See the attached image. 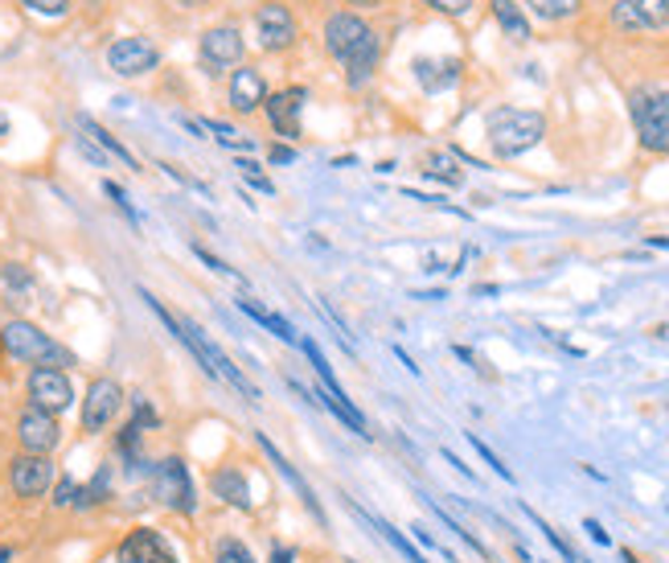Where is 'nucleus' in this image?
Instances as JSON below:
<instances>
[{
	"instance_id": "obj_1",
	"label": "nucleus",
	"mask_w": 669,
	"mask_h": 563,
	"mask_svg": "<svg viewBox=\"0 0 669 563\" xmlns=\"http://www.w3.org/2000/svg\"><path fill=\"white\" fill-rule=\"evenodd\" d=\"M320 41H325V54L333 58L337 66H345L354 87L374 75V66L382 58V34L362 13H350V9H333L325 17Z\"/></svg>"
},
{
	"instance_id": "obj_2",
	"label": "nucleus",
	"mask_w": 669,
	"mask_h": 563,
	"mask_svg": "<svg viewBox=\"0 0 669 563\" xmlns=\"http://www.w3.org/2000/svg\"><path fill=\"white\" fill-rule=\"evenodd\" d=\"M140 297L149 301V309H152V313H156V317L165 321V329H168V334H173V338L181 341V346H189V354H193V358H198V362H202V371H205V375H210V378H226V383H230V387H235V391H239V395H247L251 403H260V391H255V387H251V383L242 378V371H239V366H235V362H230V358H226L223 350L214 346V341L205 338L202 329H198V321H189V317H173V313H168L165 304L156 301L152 292H140Z\"/></svg>"
},
{
	"instance_id": "obj_3",
	"label": "nucleus",
	"mask_w": 669,
	"mask_h": 563,
	"mask_svg": "<svg viewBox=\"0 0 669 563\" xmlns=\"http://www.w3.org/2000/svg\"><path fill=\"white\" fill-rule=\"evenodd\" d=\"M484 132H489V149L502 161H514L546 136V115L530 112V108H493L484 120Z\"/></svg>"
},
{
	"instance_id": "obj_4",
	"label": "nucleus",
	"mask_w": 669,
	"mask_h": 563,
	"mask_svg": "<svg viewBox=\"0 0 669 563\" xmlns=\"http://www.w3.org/2000/svg\"><path fill=\"white\" fill-rule=\"evenodd\" d=\"M0 346H4V354L13 358V362H25V366H71V354L58 346L41 325L25 317H13L0 325Z\"/></svg>"
},
{
	"instance_id": "obj_5",
	"label": "nucleus",
	"mask_w": 669,
	"mask_h": 563,
	"mask_svg": "<svg viewBox=\"0 0 669 563\" xmlns=\"http://www.w3.org/2000/svg\"><path fill=\"white\" fill-rule=\"evenodd\" d=\"M629 112L636 124L641 149L669 157V87H641L629 95Z\"/></svg>"
},
{
	"instance_id": "obj_6",
	"label": "nucleus",
	"mask_w": 669,
	"mask_h": 563,
	"mask_svg": "<svg viewBox=\"0 0 669 563\" xmlns=\"http://www.w3.org/2000/svg\"><path fill=\"white\" fill-rule=\"evenodd\" d=\"M251 25H255V46L263 54H288L300 46V21L292 4L283 0H260L251 13Z\"/></svg>"
},
{
	"instance_id": "obj_7",
	"label": "nucleus",
	"mask_w": 669,
	"mask_h": 563,
	"mask_svg": "<svg viewBox=\"0 0 669 563\" xmlns=\"http://www.w3.org/2000/svg\"><path fill=\"white\" fill-rule=\"evenodd\" d=\"M242 58H247V38L239 25H210L198 41V66L214 78L242 66Z\"/></svg>"
},
{
	"instance_id": "obj_8",
	"label": "nucleus",
	"mask_w": 669,
	"mask_h": 563,
	"mask_svg": "<svg viewBox=\"0 0 669 563\" xmlns=\"http://www.w3.org/2000/svg\"><path fill=\"white\" fill-rule=\"evenodd\" d=\"M152 493H156V502L168 506L173 514H193V510H198L186 461H177V456H165L161 465H152Z\"/></svg>"
},
{
	"instance_id": "obj_9",
	"label": "nucleus",
	"mask_w": 669,
	"mask_h": 563,
	"mask_svg": "<svg viewBox=\"0 0 669 563\" xmlns=\"http://www.w3.org/2000/svg\"><path fill=\"white\" fill-rule=\"evenodd\" d=\"M54 486V461L50 456H34V452H17L9 461V493L21 502H38Z\"/></svg>"
},
{
	"instance_id": "obj_10",
	"label": "nucleus",
	"mask_w": 669,
	"mask_h": 563,
	"mask_svg": "<svg viewBox=\"0 0 669 563\" xmlns=\"http://www.w3.org/2000/svg\"><path fill=\"white\" fill-rule=\"evenodd\" d=\"M25 395H29V408H41L50 415H62L75 403V387H71L66 371H58V366H34L25 378Z\"/></svg>"
},
{
	"instance_id": "obj_11",
	"label": "nucleus",
	"mask_w": 669,
	"mask_h": 563,
	"mask_svg": "<svg viewBox=\"0 0 669 563\" xmlns=\"http://www.w3.org/2000/svg\"><path fill=\"white\" fill-rule=\"evenodd\" d=\"M124 408V387L115 383V378H94L91 387H87V399H83V433L87 436H99L108 433L115 424V415Z\"/></svg>"
},
{
	"instance_id": "obj_12",
	"label": "nucleus",
	"mask_w": 669,
	"mask_h": 563,
	"mask_svg": "<svg viewBox=\"0 0 669 563\" xmlns=\"http://www.w3.org/2000/svg\"><path fill=\"white\" fill-rule=\"evenodd\" d=\"M108 66L119 78H144L161 66V50L149 38H119L108 46Z\"/></svg>"
},
{
	"instance_id": "obj_13",
	"label": "nucleus",
	"mask_w": 669,
	"mask_h": 563,
	"mask_svg": "<svg viewBox=\"0 0 669 563\" xmlns=\"http://www.w3.org/2000/svg\"><path fill=\"white\" fill-rule=\"evenodd\" d=\"M17 445L21 452H34V456H50L62 445V424L58 415L41 412V408H25L17 415Z\"/></svg>"
},
{
	"instance_id": "obj_14",
	"label": "nucleus",
	"mask_w": 669,
	"mask_h": 563,
	"mask_svg": "<svg viewBox=\"0 0 669 563\" xmlns=\"http://www.w3.org/2000/svg\"><path fill=\"white\" fill-rule=\"evenodd\" d=\"M267 78H263L260 66H251V62H242L230 71V87H226V103H230V112L235 115H255L263 112V103H267Z\"/></svg>"
},
{
	"instance_id": "obj_15",
	"label": "nucleus",
	"mask_w": 669,
	"mask_h": 563,
	"mask_svg": "<svg viewBox=\"0 0 669 563\" xmlns=\"http://www.w3.org/2000/svg\"><path fill=\"white\" fill-rule=\"evenodd\" d=\"M115 563H181L168 539L152 526H136L124 535V543L115 551Z\"/></svg>"
},
{
	"instance_id": "obj_16",
	"label": "nucleus",
	"mask_w": 669,
	"mask_h": 563,
	"mask_svg": "<svg viewBox=\"0 0 669 563\" xmlns=\"http://www.w3.org/2000/svg\"><path fill=\"white\" fill-rule=\"evenodd\" d=\"M304 99H308L304 87H288V91L267 95L263 115H267V124H272L276 136H283V140H300V112H304Z\"/></svg>"
},
{
	"instance_id": "obj_17",
	"label": "nucleus",
	"mask_w": 669,
	"mask_h": 563,
	"mask_svg": "<svg viewBox=\"0 0 669 563\" xmlns=\"http://www.w3.org/2000/svg\"><path fill=\"white\" fill-rule=\"evenodd\" d=\"M210 493L226 502V506L242 510V514H251L255 502H251V486H247V473L239 465H218V470L210 473Z\"/></svg>"
},
{
	"instance_id": "obj_18",
	"label": "nucleus",
	"mask_w": 669,
	"mask_h": 563,
	"mask_svg": "<svg viewBox=\"0 0 669 563\" xmlns=\"http://www.w3.org/2000/svg\"><path fill=\"white\" fill-rule=\"evenodd\" d=\"M292 387H296L300 395H308L304 391V387H300V383H292ZM308 399H316V403H320V408H329V412L337 415V420H341V424H345V428H350V433L354 436H362V440H370V424H366V415L357 412L354 403H350V395H333V391H325V387H316L313 395H308Z\"/></svg>"
},
{
	"instance_id": "obj_19",
	"label": "nucleus",
	"mask_w": 669,
	"mask_h": 563,
	"mask_svg": "<svg viewBox=\"0 0 669 563\" xmlns=\"http://www.w3.org/2000/svg\"><path fill=\"white\" fill-rule=\"evenodd\" d=\"M260 449L267 452V456H272V465H276V470L283 473L288 481H292V489H296V493H300V502L308 506V514H316V523H320V526H329V518H325V510H320V502H316V493H313V489H308V481L300 477V470H296V465H292V461H288V456H283V452H279L276 445L267 440V436H260Z\"/></svg>"
},
{
	"instance_id": "obj_20",
	"label": "nucleus",
	"mask_w": 669,
	"mask_h": 563,
	"mask_svg": "<svg viewBox=\"0 0 669 563\" xmlns=\"http://www.w3.org/2000/svg\"><path fill=\"white\" fill-rule=\"evenodd\" d=\"M460 71H465L460 58H419V62H415V78H419V87L431 95L447 91V87L460 78Z\"/></svg>"
},
{
	"instance_id": "obj_21",
	"label": "nucleus",
	"mask_w": 669,
	"mask_h": 563,
	"mask_svg": "<svg viewBox=\"0 0 669 563\" xmlns=\"http://www.w3.org/2000/svg\"><path fill=\"white\" fill-rule=\"evenodd\" d=\"M489 9H493V21H497V29H502L509 41H530L534 38V29H530V17H526V9H521V0H489Z\"/></svg>"
},
{
	"instance_id": "obj_22",
	"label": "nucleus",
	"mask_w": 669,
	"mask_h": 563,
	"mask_svg": "<svg viewBox=\"0 0 669 563\" xmlns=\"http://www.w3.org/2000/svg\"><path fill=\"white\" fill-rule=\"evenodd\" d=\"M78 128H83V136H87L91 145H99V149L108 152V157H115V161H124L128 170H140V161H136V157H131V152L124 149V145H119V140H115V136H112V132H108V128H103V124H94L91 115H78Z\"/></svg>"
},
{
	"instance_id": "obj_23",
	"label": "nucleus",
	"mask_w": 669,
	"mask_h": 563,
	"mask_svg": "<svg viewBox=\"0 0 669 563\" xmlns=\"http://www.w3.org/2000/svg\"><path fill=\"white\" fill-rule=\"evenodd\" d=\"M521 9H530L546 25H567V21L583 17V0H521Z\"/></svg>"
},
{
	"instance_id": "obj_24",
	"label": "nucleus",
	"mask_w": 669,
	"mask_h": 563,
	"mask_svg": "<svg viewBox=\"0 0 669 563\" xmlns=\"http://www.w3.org/2000/svg\"><path fill=\"white\" fill-rule=\"evenodd\" d=\"M239 309H242V313H247V317H251V321H260L263 329H272L276 338H283V341H296V334H292V325H288V321L279 317V313H272V309H263L260 301H251V297H242V301H239Z\"/></svg>"
},
{
	"instance_id": "obj_25",
	"label": "nucleus",
	"mask_w": 669,
	"mask_h": 563,
	"mask_svg": "<svg viewBox=\"0 0 669 563\" xmlns=\"http://www.w3.org/2000/svg\"><path fill=\"white\" fill-rule=\"evenodd\" d=\"M632 9H636L645 34H666L669 29V0H632Z\"/></svg>"
},
{
	"instance_id": "obj_26",
	"label": "nucleus",
	"mask_w": 669,
	"mask_h": 563,
	"mask_svg": "<svg viewBox=\"0 0 669 563\" xmlns=\"http://www.w3.org/2000/svg\"><path fill=\"white\" fill-rule=\"evenodd\" d=\"M424 173L436 177V182H444V186H460V182H465V173L456 170V161H452L447 152H431L428 161H424Z\"/></svg>"
},
{
	"instance_id": "obj_27",
	"label": "nucleus",
	"mask_w": 669,
	"mask_h": 563,
	"mask_svg": "<svg viewBox=\"0 0 669 563\" xmlns=\"http://www.w3.org/2000/svg\"><path fill=\"white\" fill-rule=\"evenodd\" d=\"M366 518H370V514H366ZM370 523L378 526V530H382V539H387V543H391L394 551H399V555H403L407 563H428L424 555H419V551H415V547L407 543V539H403V530H394L391 523H378V518H370Z\"/></svg>"
},
{
	"instance_id": "obj_28",
	"label": "nucleus",
	"mask_w": 669,
	"mask_h": 563,
	"mask_svg": "<svg viewBox=\"0 0 669 563\" xmlns=\"http://www.w3.org/2000/svg\"><path fill=\"white\" fill-rule=\"evenodd\" d=\"M214 563H260L251 555V547L239 543V539H218L214 547Z\"/></svg>"
},
{
	"instance_id": "obj_29",
	"label": "nucleus",
	"mask_w": 669,
	"mask_h": 563,
	"mask_svg": "<svg viewBox=\"0 0 669 563\" xmlns=\"http://www.w3.org/2000/svg\"><path fill=\"white\" fill-rule=\"evenodd\" d=\"M0 280L9 292H34V276H29V267H21V263H4L0 267Z\"/></svg>"
},
{
	"instance_id": "obj_30",
	"label": "nucleus",
	"mask_w": 669,
	"mask_h": 563,
	"mask_svg": "<svg viewBox=\"0 0 669 563\" xmlns=\"http://www.w3.org/2000/svg\"><path fill=\"white\" fill-rule=\"evenodd\" d=\"M468 445H472V449L481 452V461H484V465H493V473H497V477H505V481H514V470H509V465H502V456H497V452L489 449V445H484L481 436H477V433H468Z\"/></svg>"
},
{
	"instance_id": "obj_31",
	"label": "nucleus",
	"mask_w": 669,
	"mask_h": 563,
	"mask_svg": "<svg viewBox=\"0 0 669 563\" xmlns=\"http://www.w3.org/2000/svg\"><path fill=\"white\" fill-rule=\"evenodd\" d=\"M526 518H530V523H534V526H539V530H542V535H546V543H555V547H558V555H563V560L576 563V551H571V547L563 543V535H558V530H551V526L542 523V518H539V514H534V510H530V506H526Z\"/></svg>"
},
{
	"instance_id": "obj_32",
	"label": "nucleus",
	"mask_w": 669,
	"mask_h": 563,
	"mask_svg": "<svg viewBox=\"0 0 669 563\" xmlns=\"http://www.w3.org/2000/svg\"><path fill=\"white\" fill-rule=\"evenodd\" d=\"M428 4L431 13H444V17H468L472 13V0H419Z\"/></svg>"
},
{
	"instance_id": "obj_33",
	"label": "nucleus",
	"mask_w": 669,
	"mask_h": 563,
	"mask_svg": "<svg viewBox=\"0 0 669 563\" xmlns=\"http://www.w3.org/2000/svg\"><path fill=\"white\" fill-rule=\"evenodd\" d=\"M193 251H198V260H202V263H210V267H214L218 276H226V280H235V284H239V288H247V280H242L239 272H235L230 263H223V260H218L214 251H205V247H193Z\"/></svg>"
},
{
	"instance_id": "obj_34",
	"label": "nucleus",
	"mask_w": 669,
	"mask_h": 563,
	"mask_svg": "<svg viewBox=\"0 0 669 563\" xmlns=\"http://www.w3.org/2000/svg\"><path fill=\"white\" fill-rule=\"evenodd\" d=\"M25 9H34L41 17H62L66 9H71V0H21Z\"/></svg>"
},
{
	"instance_id": "obj_35",
	"label": "nucleus",
	"mask_w": 669,
	"mask_h": 563,
	"mask_svg": "<svg viewBox=\"0 0 669 563\" xmlns=\"http://www.w3.org/2000/svg\"><path fill=\"white\" fill-rule=\"evenodd\" d=\"M239 173H242V177H247V182H251V186H255V189H263V193H276V186H272V177H263L255 161H239Z\"/></svg>"
},
{
	"instance_id": "obj_36",
	"label": "nucleus",
	"mask_w": 669,
	"mask_h": 563,
	"mask_svg": "<svg viewBox=\"0 0 669 563\" xmlns=\"http://www.w3.org/2000/svg\"><path fill=\"white\" fill-rule=\"evenodd\" d=\"M103 189H108V198H112L115 207L124 210V214H128L131 223H140V218H136V210H131V202H128V193H124V189L115 186V182H103Z\"/></svg>"
},
{
	"instance_id": "obj_37",
	"label": "nucleus",
	"mask_w": 669,
	"mask_h": 563,
	"mask_svg": "<svg viewBox=\"0 0 669 563\" xmlns=\"http://www.w3.org/2000/svg\"><path fill=\"white\" fill-rule=\"evenodd\" d=\"M75 502H78V486L71 477H62V481H58V493H54V506H75Z\"/></svg>"
},
{
	"instance_id": "obj_38",
	"label": "nucleus",
	"mask_w": 669,
	"mask_h": 563,
	"mask_svg": "<svg viewBox=\"0 0 669 563\" xmlns=\"http://www.w3.org/2000/svg\"><path fill=\"white\" fill-rule=\"evenodd\" d=\"M583 530H588V535H592V539H595V543H599V547L613 543V539H608V530H604V526L595 523V518H588V523H583Z\"/></svg>"
},
{
	"instance_id": "obj_39",
	"label": "nucleus",
	"mask_w": 669,
	"mask_h": 563,
	"mask_svg": "<svg viewBox=\"0 0 669 563\" xmlns=\"http://www.w3.org/2000/svg\"><path fill=\"white\" fill-rule=\"evenodd\" d=\"M292 161H296V152H292V149H283V145H276V149H272V165H292Z\"/></svg>"
},
{
	"instance_id": "obj_40",
	"label": "nucleus",
	"mask_w": 669,
	"mask_h": 563,
	"mask_svg": "<svg viewBox=\"0 0 669 563\" xmlns=\"http://www.w3.org/2000/svg\"><path fill=\"white\" fill-rule=\"evenodd\" d=\"M272 563H292V547H272Z\"/></svg>"
},
{
	"instance_id": "obj_41",
	"label": "nucleus",
	"mask_w": 669,
	"mask_h": 563,
	"mask_svg": "<svg viewBox=\"0 0 669 563\" xmlns=\"http://www.w3.org/2000/svg\"><path fill=\"white\" fill-rule=\"evenodd\" d=\"M177 4H181V9H205L210 0H177Z\"/></svg>"
},
{
	"instance_id": "obj_42",
	"label": "nucleus",
	"mask_w": 669,
	"mask_h": 563,
	"mask_svg": "<svg viewBox=\"0 0 669 563\" xmlns=\"http://www.w3.org/2000/svg\"><path fill=\"white\" fill-rule=\"evenodd\" d=\"M4 132H9V120H4V112H0V136H4Z\"/></svg>"
},
{
	"instance_id": "obj_43",
	"label": "nucleus",
	"mask_w": 669,
	"mask_h": 563,
	"mask_svg": "<svg viewBox=\"0 0 669 563\" xmlns=\"http://www.w3.org/2000/svg\"><path fill=\"white\" fill-rule=\"evenodd\" d=\"M350 4H382V0H350Z\"/></svg>"
},
{
	"instance_id": "obj_44",
	"label": "nucleus",
	"mask_w": 669,
	"mask_h": 563,
	"mask_svg": "<svg viewBox=\"0 0 669 563\" xmlns=\"http://www.w3.org/2000/svg\"><path fill=\"white\" fill-rule=\"evenodd\" d=\"M0 354H4V346H0Z\"/></svg>"
}]
</instances>
